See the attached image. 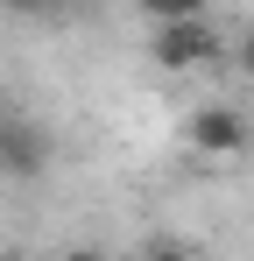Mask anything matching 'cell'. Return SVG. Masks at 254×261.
Segmentation results:
<instances>
[{"label": "cell", "instance_id": "6da1fadb", "mask_svg": "<svg viewBox=\"0 0 254 261\" xmlns=\"http://www.w3.org/2000/svg\"><path fill=\"white\" fill-rule=\"evenodd\" d=\"M148 57L163 64V71H198V64H212L219 57V36H212L205 14H176V21H156V43H148Z\"/></svg>", "mask_w": 254, "mask_h": 261}, {"label": "cell", "instance_id": "7a4b0ae2", "mask_svg": "<svg viewBox=\"0 0 254 261\" xmlns=\"http://www.w3.org/2000/svg\"><path fill=\"white\" fill-rule=\"evenodd\" d=\"M184 141H191L198 155H240V148L254 141V127H247V113H240V106L212 99V106H198V113H191V127H184Z\"/></svg>", "mask_w": 254, "mask_h": 261}, {"label": "cell", "instance_id": "3957f363", "mask_svg": "<svg viewBox=\"0 0 254 261\" xmlns=\"http://www.w3.org/2000/svg\"><path fill=\"white\" fill-rule=\"evenodd\" d=\"M0 170L7 176H42L49 170V134L21 113H0Z\"/></svg>", "mask_w": 254, "mask_h": 261}, {"label": "cell", "instance_id": "277c9868", "mask_svg": "<svg viewBox=\"0 0 254 261\" xmlns=\"http://www.w3.org/2000/svg\"><path fill=\"white\" fill-rule=\"evenodd\" d=\"M212 0H141V14L148 21H176V14H205Z\"/></svg>", "mask_w": 254, "mask_h": 261}, {"label": "cell", "instance_id": "5b68a950", "mask_svg": "<svg viewBox=\"0 0 254 261\" xmlns=\"http://www.w3.org/2000/svg\"><path fill=\"white\" fill-rule=\"evenodd\" d=\"M0 7H14V14H57L64 0H0Z\"/></svg>", "mask_w": 254, "mask_h": 261}, {"label": "cell", "instance_id": "8992f818", "mask_svg": "<svg viewBox=\"0 0 254 261\" xmlns=\"http://www.w3.org/2000/svg\"><path fill=\"white\" fill-rule=\"evenodd\" d=\"M233 57H240V71H247V78H254V29H247V36H240V43H233Z\"/></svg>", "mask_w": 254, "mask_h": 261}]
</instances>
